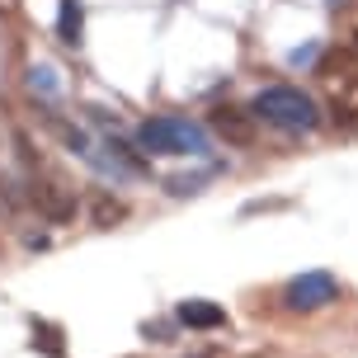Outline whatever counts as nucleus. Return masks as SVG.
<instances>
[{"label":"nucleus","instance_id":"1","mask_svg":"<svg viewBox=\"0 0 358 358\" xmlns=\"http://www.w3.org/2000/svg\"><path fill=\"white\" fill-rule=\"evenodd\" d=\"M137 151L146 161L151 156H170V161H208L213 156V132L189 113H156L137 123Z\"/></svg>","mask_w":358,"mask_h":358},{"label":"nucleus","instance_id":"2","mask_svg":"<svg viewBox=\"0 0 358 358\" xmlns=\"http://www.w3.org/2000/svg\"><path fill=\"white\" fill-rule=\"evenodd\" d=\"M250 113H255V123L273 127L283 137H311L321 127V104L302 85H264L250 99Z\"/></svg>","mask_w":358,"mask_h":358},{"label":"nucleus","instance_id":"3","mask_svg":"<svg viewBox=\"0 0 358 358\" xmlns=\"http://www.w3.org/2000/svg\"><path fill=\"white\" fill-rule=\"evenodd\" d=\"M344 297V283L330 273V268H306V273H292L283 283V292H278V302L287 306V311H302V316H311V311H325V306H335Z\"/></svg>","mask_w":358,"mask_h":358},{"label":"nucleus","instance_id":"4","mask_svg":"<svg viewBox=\"0 0 358 358\" xmlns=\"http://www.w3.org/2000/svg\"><path fill=\"white\" fill-rule=\"evenodd\" d=\"M175 325H184V330H227L231 316H227V306H222V302L184 297V302H175Z\"/></svg>","mask_w":358,"mask_h":358},{"label":"nucleus","instance_id":"5","mask_svg":"<svg viewBox=\"0 0 358 358\" xmlns=\"http://www.w3.org/2000/svg\"><path fill=\"white\" fill-rule=\"evenodd\" d=\"M208 132H217V137H227V142H236V146H250V137H255V113H250V108L217 104L213 118H208Z\"/></svg>","mask_w":358,"mask_h":358},{"label":"nucleus","instance_id":"6","mask_svg":"<svg viewBox=\"0 0 358 358\" xmlns=\"http://www.w3.org/2000/svg\"><path fill=\"white\" fill-rule=\"evenodd\" d=\"M57 43H66V48L85 43V5L80 0H57Z\"/></svg>","mask_w":358,"mask_h":358},{"label":"nucleus","instance_id":"7","mask_svg":"<svg viewBox=\"0 0 358 358\" xmlns=\"http://www.w3.org/2000/svg\"><path fill=\"white\" fill-rule=\"evenodd\" d=\"M29 90H34L43 104H57L62 99V71H57L52 62H34L29 66Z\"/></svg>","mask_w":358,"mask_h":358},{"label":"nucleus","instance_id":"8","mask_svg":"<svg viewBox=\"0 0 358 358\" xmlns=\"http://www.w3.org/2000/svg\"><path fill=\"white\" fill-rule=\"evenodd\" d=\"M213 175H222V161H213L208 170H203V175H175L170 184H165V194H170V198H189V194H203V184H208Z\"/></svg>","mask_w":358,"mask_h":358},{"label":"nucleus","instance_id":"9","mask_svg":"<svg viewBox=\"0 0 358 358\" xmlns=\"http://www.w3.org/2000/svg\"><path fill=\"white\" fill-rule=\"evenodd\" d=\"M34 349L43 358H66V344H62V330L52 321H34Z\"/></svg>","mask_w":358,"mask_h":358},{"label":"nucleus","instance_id":"10","mask_svg":"<svg viewBox=\"0 0 358 358\" xmlns=\"http://www.w3.org/2000/svg\"><path fill=\"white\" fill-rule=\"evenodd\" d=\"M316 57H321V43H306V48H297V52L287 57V62H292V66H311Z\"/></svg>","mask_w":358,"mask_h":358},{"label":"nucleus","instance_id":"11","mask_svg":"<svg viewBox=\"0 0 358 358\" xmlns=\"http://www.w3.org/2000/svg\"><path fill=\"white\" fill-rule=\"evenodd\" d=\"M325 5H330V10H340V5H344V0H325Z\"/></svg>","mask_w":358,"mask_h":358}]
</instances>
